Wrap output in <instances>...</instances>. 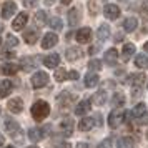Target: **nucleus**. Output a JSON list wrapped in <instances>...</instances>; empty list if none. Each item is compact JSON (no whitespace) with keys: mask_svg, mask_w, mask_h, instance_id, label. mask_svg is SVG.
Masks as SVG:
<instances>
[{"mask_svg":"<svg viewBox=\"0 0 148 148\" xmlns=\"http://www.w3.org/2000/svg\"><path fill=\"white\" fill-rule=\"evenodd\" d=\"M37 22H38V25H45V22H47V15H45V12L43 10H40L38 14H37Z\"/></svg>","mask_w":148,"mask_h":148,"instance_id":"obj_37","label":"nucleus"},{"mask_svg":"<svg viewBox=\"0 0 148 148\" xmlns=\"http://www.w3.org/2000/svg\"><path fill=\"white\" fill-rule=\"evenodd\" d=\"M68 78H70V80H77V78H78V72H77V70H72V72L68 73Z\"/></svg>","mask_w":148,"mask_h":148,"instance_id":"obj_43","label":"nucleus"},{"mask_svg":"<svg viewBox=\"0 0 148 148\" xmlns=\"http://www.w3.org/2000/svg\"><path fill=\"white\" fill-rule=\"evenodd\" d=\"M68 77V73L65 72V68H57L55 70V80L57 82H63Z\"/></svg>","mask_w":148,"mask_h":148,"instance_id":"obj_34","label":"nucleus"},{"mask_svg":"<svg viewBox=\"0 0 148 148\" xmlns=\"http://www.w3.org/2000/svg\"><path fill=\"white\" fill-rule=\"evenodd\" d=\"M147 138H148V132H147Z\"/></svg>","mask_w":148,"mask_h":148,"instance_id":"obj_54","label":"nucleus"},{"mask_svg":"<svg viewBox=\"0 0 148 148\" xmlns=\"http://www.w3.org/2000/svg\"><path fill=\"white\" fill-rule=\"evenodd\" d=\"M7 45H10V47H17V45H18V40L15 38L14 35H8L7 37Z\"/></svg>","mask_w":148,"mask_h":148,"instance_id":"obj_38","label":"nucleus"},{"mask_svg":"<svg viewBox=\"0 0 148 148\" xmlns=\"http://www.w3.org/2000/svg\"><path fill=\"white\" fill-rule=\"evenodd\" d=\"M48 25H50V28H53V30H62L63 28V23H62V20L58 18V17H53V18H50L48 20Z\"/></svg>","mask_w":148,"mask_h":148,"instance_id":"obj_33","label":"nucleus"},{"mask_svg":"<svg viewBox=\"0 0 148 148\" xmlns=\"http://www.w3.org/2000/svg\"><path fill=\"white\" fill-rule=\"evenodd\" d=\"M5 130H7V133H10V135L20 133V125L15 120H7L5 121Z\"/></svg>","mask_w":148,"mask_h":148,"instance_id":"obj_21","label":"nucleus"},{"mask_svg":"<svg viewBox=\"0 0 148 148\" xmlns=\"http://www.w3.org/2000/svg\"><path fill=\"white\" fill-rule=\"evenodd\" d=\"M145 123H148V113H145L143 116L138 118V125H145Z\"/></svg>","mask_w":148,"mask_h":148,"instance_id":"obj_42","label":"nucleus"},{"mask_svg":"<svg viewBox=\"0 0 148 148\" xmlns=\"http://www.w3.org/2000/svg\"><path fill=\"white\" fill-rule=\"evenodd\" d=\"M58 43V37L53 32H48L43 35V40H42V48H52Z\"/></svg>","mask_w":148,"mask_h":148,"instance_id":"obj_4","label":"nucleus"},{"mask_svg":"<svg viewBox=\"0 0 148 148\" xmlns=\"http://www.w3.org/2000/svg\"><path fill=\"white\" fill-rule=\"evenodd\" d=\"M37 3H38V0H23V5L27 8H34Z\"/></svg>","mask_w":148,"mask_h":148,"instance_id":"obj_40","label":"nucleus"},{"mask_svg":"<svg viewBox=\"0 0 148 148\" xmlns=\"http://www.w3.org/2000/svg\"><path fill=\"white\" fill-rule=\"evenodd\" d=\"M20 67H22V70H25V72L34 70V67H35V58H34V57H23V58L20 60Z\"/></svg>","mask_w":148,"mask_h":148,"instance_id":"obj_20","label":"nucleus"},{"mask_svg":"<svg viewBox=\"0 0 148 148\" xmlns=\"http://www.w3.org/2000/svg\"><path fill=\"white\" fill-rule=\"evenodd\" d=\"M3 141H5V140H3V136H2V135H0V147H2V145H3Z\"/></svg>","mask_w":148,"mask_h":148,"instance_id":"obj_48","label":"nucleus"},{"mask_svg":"<svg viewBox=\"0 0 148 148\" xmlns=\"http://www.w3.org/2000/svg\"><path fill=\"white\" fill-rule=\"evenodd\" d=\"M28 148H38V147H28Z\"/></svg>","mask_w":148,"mask_h":148,"instance_id":"obj_52","label":"nucleus"},{"mask_svg":"<svg viewBox=\"0 0 148 148\" xmlns=\"http://www.w3.org/2000/svg\"><path fill=\"white\" fill-rule=\"evenodd\" d=\"M27 22H28V15L25 14V12H22V14H18L15 17V20L12 22V28H14L15 32H18V30H22V28L27 25Z\"/></svg>","mask_w":148,"mask_h":148,"instance_id":"obj_5","label":"nucleus"},{"mask_svg":"<svg viewBox=\"0 0 148 148\" xmlns=\"http://www.w3.org/2000/svg\"><path fill=\"white\" fill-rule=\"evenodd\" d=\"M138 25V20L135 18V17H127L125 22H123V28H125V32H133L135 28Z\"/></svg>","mask_w":148,"mask_h":148,"instance_id":"obj_22","label":"nucleus"},{"mask_svg":"<svg viewBox=\"0 0 148 148\" xmlns=\"http://www.w3.org/2000/svg\"><path fill=\"white\" fill-rule=\"evenodd\" d=\"M50 113V105L45 100H37L32 107V116L35 120H43Z\"/></svg>","mask_w":148,"mask_h":148,"instance_id":"obj_1","label":"nucleus"},{"mask_svg":"<svg viewBox=\"0 0 148 148\" xmlns=\"http://www.w3.org/2000/svg\"><path fill=\"white\" fill-rule=\"evenodd\" d=\"M15 12H17V3L12 2V0H8V2L3 3V7H2V18H10Z\"/></svg>","mask_w":148,"mask_h":148,"instance_id":"obj_7","label":"nucleus"},{"mask_svg":"<svg viewBox=\"0 0 148 148\" xmlns=\"http://www.w3.org/2000/svg\"><path fill=\"white\" fill-rule=\"evenodd\" d=\"M45 3H47V5H50V3H53V0H45Z\"/></svg>","mask_w":148,"mask_h":148,"instance_id":"obj_49","label":"nucleus"},{"mask_svg":"<svg viewBox=\"0 0 148 148\" xmlns=\"http://www.w3.org/2000/svg\"><path fill=\"white\" fill-rule=\"evenodd\" d=\"M65 57H67V60L68 62H75V60H78L82 57V52H80V48H77V47H70L65 52Z\"/></svg>","mask_w":148,"mask_h":148,"instance_id":"obj_18","label":"nucleus"},{"mask_svg":"<svg viewBox=\"0 0 148 148\" xmlns=\"http://www.w3.org/2000/svg\"><path fill=\"white\" fill-rule=\"evenodd\" d=\"M135 65L140 67V68H148V57L145 53L136 55V58H135Z\"/></svg>","mask_w":148,"mask_h":148,"instance_id":"obj_29","label":"nucleus"},{"mask_svg":"<svg viewBox=\"0 0 148 148\" xmlns=\"http://www.w3.org/2000/svg\"><path fill=\"white\" fill-rule=\"evenodd\" d=\"M88 68L93 70V72H98V70H101V62L93 58V60H90V63H88Z\"/></svg>","mask_w":148,"mask_h":148,"instance_id":"obj_35","label":"nucleus"},{"mask_svg":"<svg viewBox=\"0 0 148 148\" xmlns=\"http://www.w3.org/2000/svg\"><path fill=\"white\" fill-rule=\"evenodd\" d=\"M103 14H105L107 18L115 20V18H118V17H120V8H118V5L108 3V5H105V8H103Z\"/></svg>","mask_w":148,"mask_h":148,"instance_id":"obj_8","label":"nucleus"},{"mask_svg":"<svg viewBox=\"0 0 148 148\" xmlns=\"http://www.w3.org/2000/svg\"><path fill=\"white\" fill-rule=\"evenodd\" d=\"M62 3H63V5H68V3H70V2H72V0H60Z\"/></svg>","mask_w":148,"mask_h":148,"instance_id":"obj_47","label":"nucleus"},{"mask_svg":"<svg viewBox=\"0 0 148 148\" xmlns=\"http://www.w3.org/2000/svg\"><path fill=\"white\" fill-rule=\"evenodd\" d=\"M125 110L123 108H115L112 113L108 115V125L112 128H118L123 123V120H125Z\"/></svg>","mask_w":148,"mask_h":148,"instance_id":"obj_2","label":"nucleus"},{"mask_svg":"<svg viewBox=\"0 0 148 148\" xmlns=\"http://www.w3.org/2000/svg\"><path fill=\"white\" fill-rule=\"evenodd\" d=\"M43 63H45V67H48V68H57L58 67V63H60V55L58 53L47 55V57L43 58Z\"/></svg>","mask_w":148,"mask_h":148,"instance_id":"obj_10","label":"nucleus"},{"mask_svg":"<svg viewBox=\"0 0 148 148\" xmlns=\"http://www.w3.org/2000/svg\"><path fill=\"white\" fill-rule=\"evenodd\" d=\"M98 148H112V138H107V140H103L98 145Z\"/></svg>","mask_w":148,"mask_h":148,"instance_id":"obj_41","label":"nucleus"},{"mask_svg":"<svg viewBox=\"0 0 148 148\" xmlns=\"http://www.w3.org/2000/svg\"><path fill=\"white\" fill-rule=\"evenodd\" d=\"M23 38H25V42L27 43H35L37 42V38H38V34H37V30L35 28H30V30H27L25 34H23Z\"/></svg>","mask_w":148,"mask_h":148,"instance_id":"obj_25","label":"nucleus"},{"mask_svg":"<svg viewBox=\"0 0 148 148\" xmlns=\"http://www.w3.org/2000/svg\"><path fill=\"white\" fill-rule=\"evenodd\" d=\"M45 130H47V127L45 128H30V130H28V138L32 141H40L42 138L45 136V133H43Z\"/></svg>","mask_w":148,"mask_h":148,"instance_id":"obj_12","label":"nucleus"},{"mask_svg":"<svg viewBox=\"0 0 148 148\" xmlns=\"http://www.w3.org/2000/svg\"><path fill=\"white\" fill-rule=\"evenodd\" d=\"M3 32V23H0V34Z\"/></svg>","mask_w":148,"mask_h":148,"instance_id":"obj_50","label":"nucleus"},{"mask_svg":"<svg viewBox=\"0 0 148 148\" xmlns=\"http://www.w3.org/2000/svg\"><path fill=\"white\" fill-rule=\"evenodd\" d=\"M0 57H2V58H7V60H12V58L15 57V53L14 52H10V50H5V52L0 53Z\"/></svg>","mask_w":148,"mask_h":148,"instance_id":"obj_39","label":"nucleus"},{"mask_svg":"<svg viewBox=\"0 0 148 148\" xmlns=\"http://www.w3.org/2000/svg\"><path fill=\"white\" fill-rule=\"evenodd\" d=\"M118 148H135V140H132L130 136H123L118 140Z\"/></svg>","mask_w":148,"mask_h":148,"instance_id":"obj_28","label":"nucleus"},{"mask_svg":"<svg viewBox=\"0 0 148 148\" xmlns=\"http://www.w3.org/2000/svg\"><path fill=\"white\" fill-rule=\"evenodd\" d=\"M95 105H105V101H107V92L105 90H100V92H97L93 95V100H92Z\"/></svg>","mask_w":148,"mask_h":148,"instance_id":"obj_26","label":"nucleus"},{"mask_svg":"<svg viewBox=\"0 0 148 148\" xmlns=\"http://www.w3.org/2000/svg\"><path fill=\"white\" fill-rule=\"evenodd\" d=\"M95 125L93 118H90V116H87V118H82L80 121H78V130L80 132H88V130H92Z\"/></svg>","mask_w":148,"mask_h":148,"instance_id":"obj_17","label":"nucleus"},{"mask_svg":"<svg viewBox=\"0 0 148 148\" xmlns=\"http://www.w3.org/2000/svg\"><path fill=\"white\" fill-rule=\"evenodd\" d=\"M53 148H72V145L70 143H60V145H57V147Z\"/></svg>","mask_w":148,"mask_h":148,"instance_id":"obj_45","label":"nucleus"},{"mask_svg":"<svg viewBox=\"0 0 148 148\" xmlns=\"http://www.w3.org/2000/svg\"><path fill=\"white\" fill-rule=\"evenodd\" d=\"M47 83H48V75L45 72L34 73V77H32V87L34 88H42V87H45Z\"/></svg>","mask_w":148,"mask_h":148,"instance_id":"obj_3","label":"nucleus"},{"mask_svg":"<svg viewBox=\"0 0 148 148\" xmlns=\"http://www.w3.org/2000/svg\"><path fill=\"white\" fill-rule=\"evenodd\" d=\"M7 148H15V147H7Z\"/></svg>","mask_w":148,"mask_h":148,"instance_id":"obj_53","label":"nucleus"},{"mask_svg":"<svg viewBox=\"0 0 148 148\" xmlns=\"http://www.w3.org/2000/svg\"><path fill=\"white\" fill-rule=\"evenodd\" d=\"M135 50H136V48H135L133 43H125V47H123V58L128 60V58L135 53Z\"/></svg>","mask_w":148,"mask_h":148,"instance_id":"obj_32","label":"nucleus"},{"mask_svg":"<svg viewBox=\"0 0 148 148\" xmlns=\"http://www.w3.org/2000/svg\"><path fill=\"white\" fill-rule=\"evenodd\" d=\"M145 52H147V53H148V42H147V43H145Z\"/></svg>","mask_w":148,"mask_h":148,"instance_id":"obj_51","label":"nucleus"},{"mask_svg":"<svg viewBox=\"0 0 148 148\" xmlns=\"http://www.w3.org/2000/svg\"><path fill=\"white\" fill-rule=\"evenodd\" d=\"M132 93H133L135 98H136V97H140V95H141V88L140 87H133V92H132Z\"/></svg>","mask_w":148,"mask_h":148,"instance_id":"obj_44","label":"nucleus"},{"mask_svg":"<svg viewBox=\"0 0 148 148\" xmlns=\"http://www.w3.org/2000/svg\"><path fill=\"white\" fill-rule=\"evenodd\" d=\"M123 103H125V95L123 93H115L113 98H112V105L115 108H120L123 107Z\"/></svg>","mask_w":148,"mask_h":148,"instance_id":"obj_30","label":"nucleus"},{"mask_svg":"<svg viewBox=\"0 0 148 148\" xmlns=\"http://www.w3.org/2000/svg\"><path fill=\"white\" fill-rule=\"evenodd\" d=\"M98 82H100V77L97 73H87L85 75V87L87 88H93V87H97L98 85Z\"/></svg>","mask_w":148,"mask_h":148,"instance_id":"obj_14","label":"nucleus"},{"mask_svg":"<svg viewBox=\"0 0 148 148\" xmlns=\"http://www.w3.org/2000/svg\"><path fill=\"white\" fill-rule=\"evenodd\" d=\"M77 148H88V145L87 143H83V141H80V143L77 145Z\"/></svg>","mask_w":148,"mask_h":148,"instance_id":"obj_46","label":"nucleus"},{"mask_svg":"<svg viewBox=\"0 0 148 148\" xmlns=\"http://www.w3.org/2000/svg\"><path fill=\"white\" fill-rule=\"evenodd\" d=\"M60 128H62V132H63V135L70 136V135L73 133V120L72 118H65L60 123Z\"/></svg>","mask_w":148,"mask_h":148,"instance_id":"obj_15","label":"nucleus"},{"mask_svg":"<svg viewBox=\"0 0 148 148\" xmlns=\"http://www.w3.org/2000/svg\"><path fill=\"white\" fill-rule=\"evenodd\" d=\"M116 62H118V52H116L115 48L107 50V52H105V63H107L108 67H115Z\"/></svg>","mask_w":148,"mask_h":148,"instance_id":"obj_9","label":"nucleus"},{"mask_svg":"<svg viewBox=\"0 0 148 148\" xmlns=\"http://www.w3.org/2000/svg\"><path fill=\"white\" fill-rule=\"evenodd\" d=\"M140 14H141V18H143V20H148V0H145V2L141 3Z\"/></svg>","mask_w":148,"mask_h":148,"instance_id":"obj_36","label":"nucleus"},{"mask_svg":"<svg viewBox=\"0 0 148 148\" xmlns=\"http://www.w3.org/2000/svg\"><path fill=\"white\" fill-rule=\"evenodd\" d=\"M7 107L12 113H22V110H23V101H22L20 98H12V100L8 101Z\"/></svg>","mask_w":148,"mask_h":148,"instance_id":"obj_13","label":"nucleus"},{"mask_svg":"<svg viewBox=\"0 0 148 148\" xmlns=\"http://www.w3.org/2000/svg\"><path fill=\"white\" fill-rule=\"evenodd\" d=\"M78 22H80V12H78V8H70L68 10V25L75 27Z\"/></svg>","mask_w":148,"mask_h":148,"instance_id":"obj_19","label":"nucleus"},{"mask_svg":"<svg viewBox=\"0 0 148 148\" xmlns=\"http://www.w3.org/2000/svg\"><path fill=\"white\" fill-rule=\"evenodd\" d=\"M145 110H147L145 103H138V105H136V107L132 110V116H136V118H140V116H143V115L147 113Z\"/></svg>","mask_w":148,"mask_h":148,"instance_id":"obj_31","label":"nucleus"},{"mask_svg":"<svg viewBox=\"0 0 148 148\" xmlns=\"http://www.w3.org/2000/svg\"><path fill=\"white\" fill-rule=\"evenodd\" d=\"M18 72V65H15L12 62H8V63H2L0 65V73L2 75H15Z\"/></svg>","mask_w":148,"mask_h":148,"instance_id":"obj_11","label":"nucleus"},{"mask_svg":"<svg viewBox=\"0 0 148 148\" xmlns=\"http://www.w3.org/2000/svg\"><path fill=\"white\" fill-rule=\"evenodd\" d=\"M75 38H77L78 43H88V42L92 40V30L88 27L80 28V30L77 32V35H75Z\"/></svg>","mask_w":148,"mask_h":148,"instance_id":"obj_6","label":"nucleus"},{"mask_svg":"<svg viewBox=\"0 0 148 148\" xmlns=\"http://www.w3.org/2000/svg\"><path fill=\"white\" fill-rule=\"evenodd\" d=\"M143 82H145V73H133V75H130V83H132L133 87H141V85H143Z\"/></svg>","mask_w":148,"mask_h":148,"instance_id":"obj_24","label":"nucleus"},{"mask_svg":"<svg viewBox=\"0 0 148 148\" xmlns=\"http://www.w3.org/2000/svg\"><path fill=\"white\" fill-rule=\"evenodd\" d=\"M90 100H83V101H80L78 105H77V108H75V113L77 115H85V113H88L90 112Z\"/></svg>","mask_w":148,"mask_h":148,"instance_id":"obj_23","label":"nucleus"},{"mask_svg":"<svg viewBox=\"0 0 148 148\" xmlns=\"http://www.w3.org/2000/svg\"><path fill=\"white\" fill-rule=\"evenodd\" d=\"M10 92H12V82L10 80H0V98L8 97Z\"/></svg>","mask_w":148,"mask_h":148,"instance_id":"obj_16","label":"nucleus"},{"mask_svg":"<svg viewBox=\"0 0 148 148\" xmlns=\"http://www.w3.org/2000/svg\"><path fill=\"white\" fill-rule=\"evenodd\" d=\"M97 37H98L100 40H107L108 37H110V27H108L107 23H103V25H100V28H98V32H97Z\"/></svg>","mask_w":148,"mask_h":148,"instance_id":"obj_27","label":"nucleus"}]
</instances>
